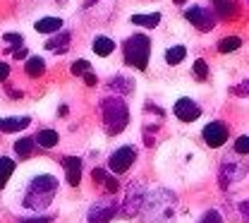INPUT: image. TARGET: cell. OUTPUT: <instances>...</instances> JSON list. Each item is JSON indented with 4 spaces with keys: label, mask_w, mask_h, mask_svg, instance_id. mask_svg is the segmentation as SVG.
I'll use <instances>...</instances> for the list:
<instances>
[{
    "label": "cell",
    "mask_w": 249,
    "mask_h": 223,
    "mask_svg": "<svg viewBox=\"0 0 249 223\" xmlns=\"http://www.w3.org/2000/svg\"><path fill=\"white\" fill-rule=\"evenodd\" d=\"M34 29L38 34H58L62 29V19L60 17H43V19L36 22Z\"/></svg>",
    "instance_id": "obj_12"
},
{
    "label": "cell",
    "mask_w": 249,
    "mask_h": 223,
    "mask_svg": "<svg viewBox=\"0 0 249 223\" xmlns=\"http://www.w3.org/2000/svg\"><path fill=\"white\" fill-rule=\"evenodd\" d=\"M144 223H175V197L168 190H156L144 202Z\"/></svg>",
    "instance_id": "obj_2"
},
{
    "label": "cell",
    "mask_w": 249,
    "mask_h": 223,
    "mask_svg": "<svg viewBox=\"0 0 249 223\" xmlns=\"http://www.w3.org/2000/svg\"><path fill=\"white\" fill-rule=\"evenodd\" d=\"M146 197H144V187L132 183V187L127 190V197H124V206H123V214L124 216H134L137 211H142Z\"/></svg>",
    "instance_id": "obj_7"
},
{
    "label": "cell",
    "mask_w": 249,
    "mask_h": 223,
    "mask_svg": "<svg viewBox=\"0 0 249 223\" xmlns=\"http://www.w3.org/2000/svg\"><path fill=\"white\" fill-rule=\"evenodd\" d=\"M2 38H5L7 43H15L17 48H22V43H24V38H22V34H5Z\"/></svg>",
    "instance_id": "obj_29"
},
{
    "label": "cell",
    "mask_w": 249,
    "mask_h": 223,
    "mask_svg": "<svg viewBox=\"0 0 249 223\" xmlns=\"http://www.w3.org/2000/svg\"><path fill=\"white\" fill-rule=\"evenodd\" d=\"M185 17L199 29V32H211L213 29V24H216V17H213V12L211 10H206V7H201V5H194V7H189L185 10Z\"/></svg>",
    "instance_id": "obj_5"
},
{
    "label": "cell",
    "mask_w": 249,
    "mask_h": 223,
    "mask_svg": "<svg viewBox=\"0 0 249 223\" xmlns=\"http://www.w3.org/2000/svg\"><path fill=\"white\" fill-rule=\"evenodd\" d=\"M242 214H245V219H249V202L242 204Z\"/></svg>",
    "instance_id": "obj_37"
},
{
    "label": "cell",
    "mask_w": 249,
    "mask_h": 223,
    "mask_svg": "<svg viewBox=\"0 0 249 223\" xmlns=\"http://www.w3.org/2000/svg\"><path fill=\"white\" fill-rule=\"evenodd\" d=\"M31 123V118L22 115V118H0V132H19Z\"/></svg>",
    "instance_id": "obj_13"
},
{
    "label": "cell",
    "mask_w": 249,
    "mask_h": 223,
    "mask_svg": "<svg viewBox=\"0 0 249 223\" xmlns=\"http://www.w3.org/2000/svg\"><path fill=\"white\" fill-rule=\"evenodd\" d=\"M15 173V161L7 156H0V187H5V183L10 180V175Z\"/></svg>",
    "instance_id": "obj_20"
},
{
    "label": "cell",
    "mask_w": 249,
    "mask_h": 223,
    "mask_svg": "<svg viewBox=\"0 0 249 223\" xmlns=\"http://www.w3.org/2000/svg\"><path fill=\"white\" fill-rule=\"evenodd\" d=\"M134 159H137V154H134L132 147H120V149L108 159V168H110L113 173H124V170H129V166L134 163Z\"/></svg>",
    "instance_id": "obj_8"
},
{
    "label": "cell",
    "mask_w": 249,
    "mask_h": 223,
    "mask_svg": "<svg viewBox=\"0 0 249 223\" xmlns=\"http://www.w3.org/2000/svg\"><path fill=\"white\" fill-rule=\"evenodd\" d=\"M91 51L96 56L106 58V56H110V53L115 51V43H113V38H108V36H96L91 43Z\"/></svg>",
    "instance_id": "obj_15"
},
{
    "label": "cell",
    "mask_w": 249,
    "mask_h": 223,
    "mask_svg": "<svg viewBox=\"0 0 249 223\" xmlns=\"http://www.w3.org/2000/svg\"><path fill=\"white\" fill-rule=\"evenodd\" d=\"M194 74H196V79H201V82L209 77V65L204 63L201 58H199V60H194Z\"/></svg>",
    "instance_id": "obj_25"
},
{
    "label": "cell",
    "mask_w": 249,
    "mask_h": 223,
    "mask_svg": "<svg viewBox=\"0 0 249 223\" xmlns=\"http://www.w3.org/2000/svg\"><path fill=\"white\" fill-rule=\"evenodd\" d=\"M51 219H46V216H36V219H24V221H19V223H48Z\"/></svg>",
    "instance_id": "obj_33"
},
{
    "label": "cell",
    "mask_w": 249,
    "mask_h": 223,
    "mask_svg": "<svg viewBox=\"0 0 249 223\" xmlns=\"http://www.w3.org/2000/svg\"><path fill=\"white\" fill-rule=\"evenodd\" d=\"M70 41H72V38H70L67 32H58L48 43H46V48H48L51 53H65V51L70 48Z\"/></svg>",
    "instance_id": "obj_14"
},
{
    "label": "cell",
    "mask_w": 249,
    "mask_h": 223,
    "mask_svg": "<svg viewBox=\"0 0 249 223\" xmlns=\"http://www.w3.org/2000/svg\"><path fill=\"white\" fill-rule=\"evenodd\" d=\"M101 111H103V123H106L108 132L120 134V132L127 128V123H129V111H127V106H124V101L120 96L106 98V101L101 103Z\"/></svg>",
    "instance_id": "obj_4"
},
{
    "label": "cell",
    "mask_w": 249,
    "mask_h": 223,
    "mask_svg": "<svg viewBox=\"0 0 249 223\" xmlns=\"http://www.w3.org/2000/svg\"><path fill=\"white\" fill-rule=\"evenodd\" d=\"M91 178H93V183H106V170H101V168H93V173H91Z\"/></svg>",
    "instance_id": "obj_30"
},
{
    "label": "cell",
    "mask_w": 249,
    "mask_h": 223,
    "mask_svg": "<svg viewBox=\"0 0 249 223\" xmlns=\"http://www.w3.org/2000/svg\"><path fill=\"white\" fill-rule=\"evenodd\" d=\"M175 2H178V5H185L187 0H175Z\"/></svg>",
    "instance_id": "obj_38"
},
{
    "label": "cell",
    "mask_w": 249,
    "mask_h": 223,
    "mask_svg": "<svg viewBox=\"0 0 249 223\" xmlns=\"http://www.w3.org/2000/svg\"><path fill=\"white\" fill-rule=\"evenodd\" d=\"M240 46H242V38L228 36V38H223V41L218 43V51H220V53H232V51H237Z\"/></svg>",
    "instance_id": "obj_22"
},
{
    "label": "cell",
    "mask_w": 249,
    "mask_h": 223,
    "mask_svg": "<svg viewBox=\"0 0 249 223\" xmlns=\"http://www.w3.org/2000/svg\"><path fill=\"white\" fill-rule=\"evenodd\" d=\"M158 22H160V15H158V12H151V15H132V24H137V27H149V29H154Z\"/></svg>",
    "instance_id": "obj_17"
},
{
    "label": "cell",
    "mask_w": 249,
    "mask_h": 223,
    "mask_svg": "<svg viewBox=\"0 0 249 223\" xmlns=\"http://www.w3.org/2000/svg\"><path fill=\"white\" fill-rule=\"evenodd\" d=\"M31 151H34V139L29 137H24V139H19V142H15V154L19 156V159H29Z\"/></svg>",
    "instance_id": "obj_21"
},
{
    "label": "cell",
    "mask_w": 249,
    "mask_h": 223,
    "mask_svg": "<svg viewBox=\"0 0 249 223\" xmlns=\"http://www.w3.org/2000/svg\"><path fill=\"white\" fill-rule=\"evenodd\" d=\"M235 151H237V154H249V137H237Z\"/></svg>",
    "instance_id": "obj_28"
},
{
    "label": "cell",
    "mask_w": 249,
    "mask_h": 223,
    "mask_svg": "<svg viewBox=\"0 0 249 223\" xmlns=\"http://www.w3.org/2000/svg\"><path fill=\"white\" fill-rule=\"evenodd\" d=\"M110 87H113L115 92H120V94L132 92V82H129V79H124V77H115V79L110 82Z\"/></svg>",
    "instance_id": "obj_23"
},
{
    "label": "cell",
    "mask_w": 249,
    "mask_h": 223,
    "mask_svg": "<svg viewBox=\"0 0 249 223\" xmlns=\"http://www.w3.org/2000/svg\"><path fill=\"white\" fill-rule=\"evenodd\" d=\"M24 70H27V74H29V77H41V74L46 72V63H43V58L34 56V58H29V60H27Z\"/></svg>",
    "instance_id": "obj_18"
},
{
    "label": "cell",
    "mask_w": 249,
    "mask_h": 223,
    "mask_svg": "<svg viewBox=\"0 0 249 223\" xmlns=\"http://www.w3.org/2000/svg\"><path fill=\"white\" fill-rule=\"evenodd\" d=\"M84 82H87L89 87H93V84H96V74H93V72H87V74H84Z\"/></svg>",
    "instance_id": "obj_35"
},
{
    "label": "cell",
    "mask_w": 249,
    "mask_h": 223,
    "mask_svg": "<svg viewBox=\"0 0 249 223\" xmlns=\"http://www.w3.org/2000/svg\"><path fill=\"white\" fill-rule=\"evenodd\" d=\"M247 92H249V82H245V84H240V87L235 89V94H237V96H245Z\"/></svg>",
    "instance_id": "obj_34"
},
{
    "label": "cell",
    "mask_w": 249,
    "mask_h": 223,
    "mask_svg": "<svg viewBox=\"0 0 249 223\" xmlns=\"http://www.w3.org/2000/svg\"><path fill=\"white\" fill-rule=\"evenodd\" d=\"M38 147H43V149H53V147H58V142H60V137H58V132L55 130H41L38 134H36V139H34Z\"/></svg>",
    "instance_id": "obj_16"
},
{
    "label": "cell",
    "mask_w": 249,
    "mask_h": 223,
    "mask_svg": "<svg viewBox=\"0 0 249 223\" xmlns=\"http://www.w3.org/2000/svg\"><path fill=\"white\" fill-rule=\"evenodd\" d=\"M106 187H108V192H118L120 185H118V180H115V178H106Z\"/></svg>",
    "instance_id": "obj_31"
},
{
    "label": "cell",
    "mask_w": 249,
    "mask_h": 223,
    "mask_svg": "<svg viewBox=\"0 0 249 223\" xmlns=\"http://www.w3.org/2000/svg\"><path fill=\"white\" fill-rule=\"evenodd\" d=\"M185 56H187L185 46H170V48L165 51V63L168 65H178V63H182V60H185Z\"/></svg>",
    "instance_id": "obj_19"
},
{
    "label": "cell",
    "mask_w": 249,
    "mask_h": 223,
    "mask_svg": "<svg viewBox=\"0 0 249 223\" xmlns=\"http://www.w3.org/2000/svg\"><path fill=\"white\" fill-rule=\"evenodd\" d=\"M60 2H65V0H60Z\"/></svg>",
    "instance_id": "obj_39"
},
{
    "label": "cell",
    "mask_w": 249,
    "mask_h": 223,
    "mask_svg": "<svg viewBox=\"0 0 249 223\" xmlns=\"http://www.w3.org/2000/svg\"><path fill=\"white\" fill-rule=\"evenodd\" d=\"M124 63L137 67V70H146L149 58H151V38L144 34H134L124 41Z\"/></svg>",
    "instance_id": "obj_3"
},
{
    "label": "cell",
    "mask_w": 249,
    "mask_h": 223,
    "mask_svg": "<svg viewBox=\"0 0 249 223\" xmlns=\"http://www.w3.org/2000/svg\"><path fill=\"white\" fill-rule=\"evenodd\" d=\"M27 56V48H15V58H24Z\"/></svg>",
    "instance_id": "obj_36"
},
{
    "label": "cell",
    "mask_w": 249,
    "mask_h": 223,
    "mask_svg": "<svg viewBox=\"0 0 249 223\" xmlns=\"http://www.w3.org/2000/svg\"><path fill=\"white\" fill-rule=\"evenodd\" d=\"M199 223H223V216L218 214L216 209H211V211H206V214L201 216V221Z\"/></svg>",
    "instance_id": "obj_27"
},
{
    "label": "cell",
    "mask_w": 249,
    "mask_h": 223,
    "mask_svg": "<svg viewBox=\"0 0 249 223\" xmlns=\"http://www.w3.org/2000/svg\"><path fill=\"white\" fill-rule=\"evenodd\" d=\"M62 168L67 173V183L72 187H77L79 180H82V161L74 159V156H67V159H62Z\"/></svg>",
    "instance_id": "obj_11"
},
{
    "label": "cell",
    "mask_w": 249,
    "mask_h": 223,
    "mask_svg": "<svg viewBox=\"0 0 249 223\" xmlns=\"http://www.w3.org/2000/svg\"><path fill=\"white\" fill-rule=\"evenodd\" d=\"M175 115L182 123H192V120H196L201 115V106L196 101H192V98H180L175 103Z\"/></svg>",
    "instance_id": "obj_10"
},
{
    "label": "cell",
    "mask_w": 249,
    "mask_h": 223,
    "mask_svg": "<svg viewBox=\"0 0 249 223\" xmlns=\"http://www.w3.org/2000/svg\"><path fill=\"white\" fill-rule=\"evenodd\" d=\"M204 142L209 144V147H223L225 144V139H228V128H225V123H220V120H213V123H209L206 128H204Z\"/></svg>",
    "instance_id": "obj_9"
},
{
    "label": "cell",
    "mask_w": 249,
    "mask_h": 223,
    "mask_svg": "<svg viewBox=\"0 0 249 223\" xmlns=\"http://www.w3.org/2000/svg\"><path fill=\"white\" fill-rule=\"evenodd\" d=\"M7 74H10V65L0 63V82H5V79H7Z\"/></svg>",
    "instance_id": "obj_32"
},
{
    "label": "cell",
    "mask_w": 249,
    "mask_h": 223,
    "mask_svg": "<svg viewBox=\"0 0 249 223\" xmlns=\"http://www.w3.org/2000/svg\"><path fill=\"white\" fill-rule=\"evenodd\" d=\"M89 67H91L89 60H74V63H72V74H87Z\"/></svg>",
    "instance_id": "obj_26"
},
{
    "label": "cell",
    "mask_w": 249,
    "mask_h": 223,
    "mask_svg": "<svg viewBox=\"0 0 249 223\" xmlns=\"http://www.w3.org/2000/svg\"><path fill=\"white\" fill-rule=\"evenodd\" d=\"M118 214V204L113 199H98L89 209V223H108Z\"/></svg>",
    "instance_id": "obj_6"
},
{
    "label": "cell",
    "mask_w": 249,
    "mask_h": 223,
    "mask_svg": "<svg viewBox=\"0 0 249 223\" xmlns=\"http://www.w3.org/2000/svg\"><path fill=\"white\" fill-rule=\"evenodd\" d=\"M55 194H58V180L51 173H38L27 183L22 192V206L27 211H43L51 206Z\"/></svg>",
    "instance_id": "obj_1"
},
{
    "label": "cell",
    "mask_w": 249,
    "mask_h": 223,
    "mask_svg": "<svg viewBox=\"0 0 249 223\" xmlns=\"http://www.w3.org/2000/svg\"><path fill=\"white\" fill-rule=\"evenodd\" d=\"M216 2V10L220 12V15H232L235 12V0H213Z\"/></svg>",
    "instance_id": "obj_24"
}]
</instances>
